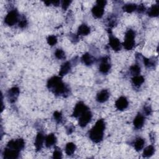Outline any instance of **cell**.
<instances>
[{
  "mask_svg": "<svg viewBox=\"0 0 159 159\" xmlns=\"http://www.w3.org/2000/svg\"><path fill=\"white\" fill-rule=\"evenodd\" d=\"M132 82L134 86L139 87L144 82V78L140 75L134 76V77L132 78Z\"/></svg>",
  "mask_w": 159,
  "mask_h": 159,
  "instance_id": "603a6c76",
  "label": "cell"
},
{
  "mask_svg": "<svg viewBox=\"0 0 159 159\" xmlns=\"http://www.w3.org/2000/svg\"><path fill=\"white\" fill-rule=\"evenodd\" d=\"M130 71L134 76L139 75L140 73V67L137 65H134L131 67Z\"/></svg>",
  "mask_w": 159,
  "mask_h": 159,
  "instance_id": "4316f807",
  "label": "cell"
},
{
  "mask_svg": "<svg viewBox=\"0 0 159 159\" xmlns=\"http://www.w3.org/2000/svg\"><path fill=\"white\" fill-rule=\"evenodd\" d=\"M44 3H45L47 6H49V5H50L52 4V2H45Z\"/></svg>",
  "mask_w": 159,
  "mask_h": 159,
  "instance_id": "f35d334b",
  "label": "cell"
},
{
  "mask_svg": "<svg viewBox=\"0 0 159 159\" xmlns=\"http://www.w3.org/2000/svg\"><path fill=\"white\" fill-rule=\"evenodd\" d=\"M110 98V92L107 90H103L97 94V101L99 103H103L108 100Z\"/></svg>",
  "mask_w": 159,
  "mask_h": 159,
  "instance_id": "5bb4252c",
  "label": "cell"
},
{
  "mask_svg": "<svg viewBox=\"0 0 159 159\" xmlns=\"http://www.w3.org/2000/svg\"><path fill=\"white\" fill-rule=\"evenodd\" d=\"M71 63L69 62H66L63 63L59 71V76H63L65 75H67L71 70Z\"/></svg>",
  "mask_w": 159,
  "mask_h": 159,
  "instance_id": "e0dca14e",
  "label": "cell"
},
{
  "mask_svg": "<svg viewBox=\"0 0 159 159\" xmlns=\"http://www.w3.org/2000/svg\"><path fill=\"white\" fill-rule=\"evenodd\" d=\"M144 112L145 113V114L147 115H150L152 113V109L150 108V106H145L144 108Z\"/></svg>",
  "mask_w": 159,
  "mask_h": 159,
  "instance_id": "e575fe53",
  "label": "cell"
},
{
  "mask_svg": "<svg viewBox=\"0 0 159 159\" xmlns=\"http://www.w3.org/2000/svg\"><path fill=\"white\" fill-rule=\"evenodd\" d=\"M57 142V138L54 134H49L45 139V144L47 147H51Z\"/></svg>",
  "mask_w": 159,
  "mask_h": 159,
  "instance_id": "ac0fdd59",
  "label": "cell"
},
{
  "mask_svg": "<svg viewBox=\"0 0 159 159\" xmlns=\"http://www.w3.org/2000/svg\"><path fill=\"white\" fill-rule=\"evenodd\" d=\"M109 42L110 45L114 51H119L121 49V44L119 40L114 36L111 31L109 32Z\"/></svg>",
  "mask_w": 159,
  "mask_h": 159,
  "instance_id": "ba28073f",
  "label": "cell"
},
{
  "mask_svg": "<svg viewBox=\"0 0 159 159\" xmlns=\"http://www.w3.org/2000/svg\"><path fill=\"white\" fill-rule=\"evenodd\" d=\"M19 151L6 147L3 152V158L6 159H15L18 158Z\"/></svg>",
  "mask_w": 159,
  "mask_h": 159,
  "instance_id": "9c48e42d",
  "label": "cell"
},
{
  "mask_svg": "<svg viewBox=\"0 0 159 159\" xmlns=\"http://www.w3.org/2000/svg\"><path fill=\"white\" fill-rule=\"evenodd\" d=\"M24 146H25V142L23 139L11 140L7 144V147L16 150L19 152L24 148Z\"/></svg>",
  "mask_w": 159,
  "mask_h": 159,
  "instance_id": "5b68a950",
  "label": "cell"
},
{
  "mask_svg": "<svg viewBox=\"0 0 159 159\" xmlns=\"http://www.w3.org/2000/svg\"><path fill=\"white\" fill-rule=\"evenodd\" d=\"M111 69V65L108 62V57H103L101 60V63L99 67V70L102 73H107Z\"/></svg>",
  "mask_w": 159,
  "mask_h": 159,
  "instance_id": "30bf717a",
  "label": "cell"
},
{
  "mask_svg": "<svg viewBox=\"0 0 159 159\" xmlns=\"http://www.w3.org/2000/svg\"><path fill=\"white\" fill-rule=\"evenodd\" d=\"M154 153H155V147L153 145H150L144 149L143 152V157L145 158L150 157L154 154Z\"/></svg>",
  "mask_w": 159,
  "mask_h": 159,
  "instance_id": "cb8c5ba5",
  "label": "cell"
},
{
  "mask_svg": "<svg viewBox=\"0 0 159 159\" xmlns=\"http://www.w3.org/2000/svg\"><path fill=\"white\" fill-rule=\"evenodd\" d=\"M20 91L17 87H13L9 90L8 92V98L11 103H14L16 101L18 97H19Z\"/></svg>",
  "mask_w": 159,
  "mask_h": 159,
  "instance_id": "7c38bea8",
  "label": "cell"
},
{
  "mask_svg": "<svg viewBox=\"0 0 159 159\" xmlns=\"http://www.w3.org/2000/svg\"><path fill=\"white\" fill-rule=\"evenodd\" d=\"M106 127L105 122L103 119H99L89 132L90 139L95 143H100L103 140Z\"/></svg>",
  "mask_w": 159,
  "mask_h": 159,
  "instance_id": "7a4b0ae2",
  "label": "cell"
},
{
  "mask_svg": "<svg viewBox=\"0 0 159 159\" xmlns=\"http://www.w3.org/2000/svg\"><path fill=\"white\" fill-rule=\"evenodd\" d=\"M53 158H62V153L60 148H57L55 150L53 153Z\"/></svg>",
  "mask_w": 159,
  "mask_h": 159,
  "instance_id": "1f68e13d",
  "label": "cell"
},
{
  "mask_svg": "<svg viewBox=\"0 0 159 159\" xmlns=\"http://www.w3.org/2000/svg\"><path fill=\"white\" fill-rule=\"evenodd\" d=\"M145 145V140L141 137H138L134 142V148L136 151L141 150Z\"/></svg>",
  "mask_w": 159,
  "mask_h": 159,
  "instance_id": "7402d4cb",
  "label": "cell"
},
{
  "mask_svg": "<svg viewBox=\"0 0 159 159\" xmlns=\"http://www.w3.org/2000/svg\"><path fill=\"white\" fill-rule=\"evenodd\" d=\"M47 88L57 96H63L69 93V89L62 82L60 76H52L48 80Z\"/></svg>",
  "mask_w": 159,
  "mask_h": 159,
  "instance_id": "6da1fadb",
  "label": "cell"
},
{
  "mask_svg": "<svg viewBox=\"0 0 159 159\" xmlns=\"http://www.w3.org/2000/svg\"><path fill=\"white\" fill-rule=\"evenodd\" d=\"M158 14H159V8H158V5H152L147 11L148 16L152 18L157 17L158 16Z\"/></svg>",
  "mask_w": 159,
  "mask_h": 159,
  "instance_id": "44dd1931",
  "label": "cell"
},
{
  "mask_svg": "<svg viewBox=\"0 0 159 159\" xmlns=\"http://www.w3.org/2000/svg\"><path fill=\"white\" fill-rule=\"evenodd\" d=\"M137 6L135 4H133V3H129V4H126L125 5L122 9L124 11L128 13H131L132 12H134V11L137 10Z\"/></svg>",
  "mask_w": 159,
  "mask_h": 159,
  "instance_id": "484cf974",
  "label": "cell"
},
{
  "mask_svg": "<svg viewBox=\"0 0 159 159\" xmlns=\"http://www.w3.org/2000/svg\"><path fill=\"white\" fill-rule=\"evenodd\" d=\"M27 25H28V22L26 19L24 17H23V18L21 19V20H19V27L21 28H24L26 27Z\"/></svg>",
  "mask_w": 159,
  "mask_h": 159,
  "instance_id": "d6a6232c",
  "label": "cell"
},
{
  "mask_svg": "<svg viewBox=\"0 0 159 159\" xmlns=\"http://www.w3.org/2000/svg\"><path fill=\"white\" fill-rule=\"evenodd\" d=\"M129 103L127 98L124 97H121L117 100L115 103L116 108L119 111H123L128 107Z\"/></svg>",
  "mask_w": 159,
  "mask_h": 159,
  "instance_id": "8fae6325",
  "label": "cell"
},
{
  "mask_svg": "<svg viewBox=\"0 0 159 159\" xmlns=\"http://www.w3.org/2000/svg\"><path fill=\"white\" fill-rule=\"evenodd\" d=\"M135 32L132 29H129L126 33L125 40L123 43V46L127 50H132L135 45Z\"/></svg>",
  "mask_w": 159,
  "mask_h": 159,
  "instance_id": "3957f363",
  "label": "cell"
},
{
  "mask_svg": "<svg viewBox=\"0 0 159 159\" xmlns=\"http://www.w3.org/2000/svg\"><path fill=\"white\" fill-rule=\"evenodd\" d=\"M76 150V145L72 142H68L65 147V152L68 155L73 154Z\"/></svg>",
  "mask_w": 159,
  "mask_h": 159,
  "instance_id": "d4e9b609",
  "label": "cell"
},
{
  "mask_svg": "<svg viewBox=\"0 0 159 159\" xmlns=\"http://www.w3.org/2000/svg\"><path fill=\"white\" fill-rule=\"evenodd\" d=\"M54 118L57 123H61L62 122V114L58 111H55L54 113Z\"/></svg>",
  "mask_w": 159,
  "mask_h": 159,
  "instance_id": "f546056e",
  "label": "cell"
},
{
  "mask_svg": "<svg viewBox=\"0 0 159 159\" xmlns=\"http://www.w3.org/2000/svg\"><path fill=\"white\" fill-rule=\"evenodd\" d=\"M47 43L50 46H54L55 45L57 42V39L56 37V36H49L47 39Z\"/></svg>",
  "mask_w": 159,
  "mask_h": 159,
  "instance_id": "f1b7e54d",
  "label": "cell"
},
{
  "mask_svg": "<svg viewBox=\"0 0 159 159\" xmlns=\"http://www.w3.org/2000/svg\"><path fill=\"white\" fill-rule=\"evenodd\" d=\"M55 56L59 60H62L65 58V53L62 49H58L55 52Z\"/></svg>",
  "mask_w": 159,
  "mask_h": 159,
  "instance_id": "83f0119b",
  "label": "cell"
},
{
  "mask_svg": "<svg viewBox=\"0 0 159 159\" xmlns=\"http://www.w3.org/2000/svg\"><path fill=\"white\" fill-rule=\"evenodd\" d=\"M82 61L85 65L90 66L93 63L95 59L91 54L89 53H85L82 57Z\"/></svg>",
  "mask_w": 159,
  "mask_h": 159,
  "instance_id": "d6986e66",
  "label": "cell"
},
{
  "mask_svg": "<svg viewBox=\"0 0 159 159\" xmlns=\"http://www.w3.org/2000/svg\"><path fill=\"white\" fill-rule=\"evenodd\" d=\"M137 10L138 11V13H144L145 10V8L143 5H140L137 8Z\"/></svg>",
  "mask_w": 159,
  "mask_h": 159,
  "instance_id": "8d00e7d4",
  "label": "cell"
},
{
  "mask_svg": "<svg viewBox=\"0 0 159 159\" xmlns=\"http://www.w3.org/2000/svg\"><path fill=\"white\" fill-rule=\"evenodd\" d=\"M88 110V108L83 102H78L74 108L72 116L74 118L80 117L83 113H84Z\"/></svg>",
  "mask_w": 159,
  "mask_h": 159,
  "instance_id": "8992f818",
  "label": "cell"
},
{
  "mask_svg": "<svg viewBox=\"0 0 159 159\" xmlns=\"http://www.w3.org/2000/svg\"><path fill=\"white\" fill-rule=\"evenodd\" d=\"M106 3H107V2L104 1V0H99V1L97 2V5H99V6H100L101 7H103V8L105 7Z\"/></svg>",
  "mask_w": 159,
  "mask_h": 159,
  "instance_id": "d590c367",
  "label": "cell"
},
{
  "mask_svg": "<svg viewBox=\"0 0 159 159\" xmlns=\"http://www.w3.org/2000/svg\"><path fill=\"white\" fill-rule=\"evenodd\" d=\"M145 122V118L144 116L141 114L140 113H139L135 118L133 121V124L134 126V127L137 129H141Z\"/></svg>",
  "mask_w": 159,
  "mask_h": 159,
  "instance_id": "4fadbf2b",
  "label": "cell"
},
{
  "mask_svg": "<svg viewBox=\"0 0 159 159\" xmlns=\"http://www.w3.org/2000/svg\"><path fill=\"white\" fill-rule=\"evenodd\" d=\"M90 33V28L85 24L80 26L78 29V36H87Z\"/></svg>",
  "mask_w": 159,
  "mask_h": 159,
  "instance_id": "ffe728a7",
  "label": "cell"
},
{
  "mask_svg": "<svg viewBox=\"0 0 159 159\" xmlns=\"http://www.w3.org/2000/svg\"><path fill=\"white\" fill-rule=\"evenodd\" d=\"M52 4H53L54 6H58L60 4V2L59 1H56V2H52Z\"/></svg>",
  "mask_w": 159,
  "mask_h": 159,
  "instance_id": "74e56055",
  "label": "cell"
},
{
  "mask_svg": "<svg viewBox=\"0 0 159 159\" xmlns=\"http://www.w3.org/2000/svg\"><path fill=\"white\" fill-rule=\"evenodd\" d=\"M92 12L95 18H102V16L104 15L105 10H104L103 7H101V6L97 5L92 8Z\"/></svg>",
  "mask_w": 159,
  "mask_h": 159,
  "instance_id": "2e32d148",
  "label": "cell"
},
{
  "mask_svg": "<svg viewBox=\"0 0 159 159\" xmlns=\"http://www.w3.org/2000/svg\"><path fill=\"white\" fill-rule=\"evenodd\" d=\"M92 118V114L90 112V111L88 110V111H85L84 113H83L80 116V119L78 121V124L79 126L84 127L88 125V124L91 121Z\"/></svg>",
  "mask_w": 159,
  "mask_h": 159,
  "instance_id": "52a82bcc",
  "label": "cell"
},
{
  "mask_svg": "<svg viewBox=\"0 0 159 159\" xmlns=\"http://www.w3.org/2000/svg\"><path fill=\"white\" fill-rule=\"evenodd\" d=\"M19 19V15L16 10H13L9 12L5 18V23L9 26H12L17 23Z\"/></svg>",
  "mask_w": 159,
  "mask_h": 159,
  "instance_id": "277c9868",
  "label": "cell"
},
{
  "mask_svg": "<svg viewBox=\"0 0 159 159\" xmlns=\"http://www.w3.org/2000/svg\"><path fill=\"white\" fill-rule=\"evenodd\" d=\"M71 1H63L62 2V8L63 10H67V8L69 7L70 5L71 4Z\"/></svg>",
  "mask_w": 159,
  "mask_h": 159,
  "instance_id": "836d02e7",
  "label": "cell"
},
{
  "mask_svg": "<svg viewBox=\"0 0 159 159\" xmlns=\"http://www.w3.org/2000/svg\"><path fill=\"white\" fill-rule=\"evenodd\" d=\"M44 139L45 138H44V134L41 132H38L34 142V145L36 147L37 151H39L42 149Z\"/></svg>",
  "mask_w": 159,
  "mask_h": 159,
  "instance_id": "9a60e30c",
  "label": "cell"
},
{
  "mask_svg": "<svg viewBox=\"0 0 159 159\" xmlns=\"http://www.w3.org/2000/svg\"><path fill=\"white\" fill-rule=\"evenodd\" d=\"M144 63L145 65L148 68L153 67L154 64H155V62L153 60H152L150 58H146L145 57H144Z\"/></svg>",
  "mask_w": 159,
  "mask_h": 159,
  "instance_id": "4dcf8cb0",
  "label": "cell"
}]
</instances>
